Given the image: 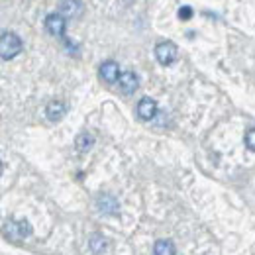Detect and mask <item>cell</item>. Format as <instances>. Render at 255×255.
I'll use <instances>...</instances> for the list:
<instances>
[{
	"label": "cell",
	"mask_w": 255,
	"mask_h": 255,
	"mask_svg": "<svg viewBox=\"0 0 255 255\" xmlns=\"http://www.w3.org/2000/svg\"><path fill=\"white\" fill-rule=\"evenodd\" d=\"M153 254L155 255H175L177 254V250H175L173 242H169V240H159V242L153 246Z\"/></svg>",
	"instance_id": "12"
},
{
	"label": "cell",
	"mask_w": 255,
	"mask_h": 255,
	"mask_svg": "<svg viewBox=\"0 0 255 255\" xmlns=\"http://www.w3.org/2000/svg\"><path fill=\"white\" fill-rule=\"evenodd\" d=\"M157 114V102L153 98H141L139 104H137V116L141 120H153Z\"/></svg>",
	"instance_id": "4"
},
{
	"label": "cell",
	"mask_w": 255,
	"mask_h": 255,
	"mask_svg": "<svg viewBox=\"0 0 255 255\" xmlns=\"http://www.w3.org/2000/svg\"><path fill=\"white\" fill-rule=\"evenodd\" d=\"M75 145H77V149L79 151H89L93 145H95V135H91V133H79L77 135V139H75Z\"/></svg>",
	"instance_id": "11"
},
{
	"label": "cell",
	"mask_w": 255,
	"mask_h": 255,
	"mask_svg": "<svg viewBox=\"0 0 255 255\" xmlns=\"http://www.w3.org/2000/svg\"><path fill=\"white\" fill-rule=\"evenodd\" d=\"M191 16H192L191 6H183V8L179 10V18H181V20H189Z\"/></svg>",
	"instance_id": "15"
},
{
	"label": "cell",
	"mask_w": 255,
	"mask_h": 255,
	"mask_svg": "<svg viewBox=\"0 0 255 255\" xmlns=\"http://www.w3.org/2000/svg\"><path fill=\"white\" fill-rule=\"evenodd\" d=\"M177 45L173 41H161L155 47V57L161 65H171L177 59Z\"/></svg>",
	"instance_id": "3"
},
{
	"label": "cell",
	"mask_w": 255,
	"mask_h": 255,
	"mask_svg": "<svg viewBox=\"0 0 255 255\" xmlns=\"http://www.w3.org/2000/svg\"><path fill=\"white\" fill-rule=\"evenodd\" d=\"M65 112H67V106H65L63 102H59V100L49 102V104H47V108H45V116H47L51 122L61 120V118L65 116Z\"/></svg>",
	"instance_id": "10"
},
{
	"label": "cell",
	"mask_w": 255,
	"mask_h": 255,
	"mask_svg": "<svg viewBox=\"0 0 255 255\" xmlns=\"http://www.w3.org/2000/svg\"><path fill=\"white\" fill-rule=\"evenodd\" d=\"M89 246H91V252L93 254H102L104 250H106V246H108V242L102 238V236H91V242H89Z\"/></svg>",
	"instance_id": "13"
},
{
	"label": "cell",
	"mask_w": 255,
	"mask_h": 255,
	"mask_svg": "<svg viewBox=\"0 0 255 255\" xmlns=\"http://www.w3.org/2000/svg\"><path fill=\"white\" fill-rule=\"evenodd\" d=\"M246 145H248L252 151H255V129H250V131L246 133Z\"/></svg>",
	"instance_id": "14"
},
{
	"label": "cell",
	"mask_w": 255,
	"mask_h": 255,
	"mask_svg": "<svg viewBox=\"0 0 255 255\" xmlns=\"http://www.w3.org/2000/svg\"><path fill=\"white\" fill-rule=\"evenodd\" d=\"M96 206H98V210H100V212L110 214V216H116V214H118V210H120L118 200H116L112 194H102V196L96 200Z\"/></svg>",
	"instance_id": "6"
},
{
	"label": "cell",
	"mask_w": 255,
	"mask_h": 255,
	"mask_svg": "<svg viewBox=\"0 0 255 255\" xmlns=\"http://www.w3.org/2000/svg\"><path fill=\"white\" fill-rule=\"evenodd\" d=\"M4 232H6V238H8V240L20 242V240H24V238L30 236L32 226H30V222H26V220H20V222L10 220V222L4 224Z\"/></svg>",
	"instance_id": "2"
},
{
	"label": "cell",
	"mask_w": 255,
	"mask_h": 255,
	"mask_svg": "<svg viewBox=\"0 0 255 255\" xmlns=\"http://www.w3.org/2000/svg\"><path fill=\"white\" fill-rule=\"evenodd\" d=\"M45 28H47V32L51 33V35H55V37H63L65 18L61 16V14H49V16L45 18Z\"/></svg>",
	"instance_id": "5"
},
{
	"label": "cell",
	"mask_w": 255,
	"mask_h": 255,
	"mask_svg": "<svg viewBox=\"0 0 255 255\" xmlns=\"http://www.w3.org/2000/svg\"><path fill=\"white\" fill-rule=\"evenodd\" d=\"M118 85H120V91H122V93H126V95H131V93L137 89L139 81H137L135 73H131V71H126V73H122V75H120V79H118Z\"/></svg>",
	"instance_id": "9"
},
{
	"label": "cell",
	"mask_w": 255,
	"mask_h": 255,
	"mask_svg": "<svg viewBox=\"0 0 255 255\" xmlns=\"http://www.w3.org/2000/svg\"><path fill=\"white\" fill-rule=\"evenodd\" d=\"M22 51V39L12 32H4L0 37V53H2V59H12L16 57L18 53Z\"/></svg>",
	"instance_id": "1"
},
{
	"label": "cell",
	"mask_w": 255,
	"mask_h": 255,
	"mask_svg": "<svg viewBox=\"0 0 255 255\" xmlns=\"http://www.w3.org/2000/svg\"><path fill=\"white\" fill-rule=\"evenodd\" d=\"M100 77L106 83H116L120 79V67L116 61H104L100 65Z\"/></svg>",
	"instance_id": "8"
},
{
	"label": "cell",
	"mask_w": 255,
	"mask_h": 255,
	"mask_svg": "<svg viewBox=\"0 0 255 255\" xmlns=\"http://www.w3.org/2000/svg\"><path fill=\"white\" fill-rule=\"evenodd\" d=\"M59 14L67 18H79L83 14V2L81 0H63L59 6Z\"/></svg>",
	"instance_id": "7"
}]
</instances>
